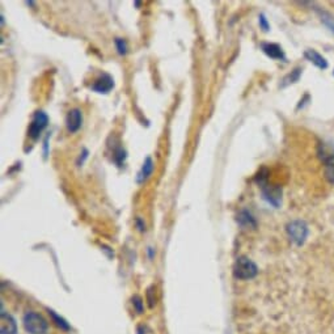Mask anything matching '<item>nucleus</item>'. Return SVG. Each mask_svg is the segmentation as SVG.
I'll return each instance as SVG.
<instances>
[{"label":"nucleus","instance_id":"2","mask_svg":"<svg viewBox=\"0 0 334 334\" xmlns=\"http://www.w3.org/2000/svg\"><path fill=\"white\" fill-rule=\"evenodd\" d=\"M287 235H289L290 240L296 244L298 247H302L308 239L310 235V228L304 220H293L290 222L286 227Z\"/></svg>","mask_w":334,"mask_h":334},{"label":"nucleus","instance_id":"12","mask_svg":"<svg viewBox=\"0 0 334 334\" xmlns=\"http://www.w3.org/2000/svg\"><path fill=\"white\" fill-rule=\"evenodd\" d=\"M237 223L243 228H256L257 227V222L254 219V216L248 210H241L240 213H239V215H237Z\"/></svg>","mask_w":334,"mask_h":334},{"label":"nucleus","instance_id":"15","mask_svg":"<svg viewBox=\"0 0 334 334\" xmlns=\"http://www.w3.org/2000/svg\"><path fill=\"white\" fill-rule=\"evenodd\" d=\"M319 13H320L321 16V21L327 25L328 28L331 29V31H333L334 33V18L332 17L328 12H325V10H319Z\"/></svg>","mask_w":334,"mask_h":334},{"label":"nucleus","instance_id":"24","mask_svg":"<svg viewBox=\"0 0 334 334\" xmlns=\"http://www.w3.org/2000/svg\"><path fill=\"white\" fill-rule=\"evenodd\" d=\"M333 75H334V71H333Z\"/></svg>","mask_w":334,"mask_h":334},{"label":"nucleus","instance_id":"19","mask_svg":"<svg viewBox=\"0 0 334 334\" xmlns=\"http://www.w3.org/2000/svg\"><path fill=\"white\" fill-rule=\"evenodd\" d=\"M325 177H327L328 181L334 184V163L327 165V168H325Z\"/></svg>","mask_w":334,"mask_h":334},{"label":"nucleus","instance_id":"22","mask_svg":"<svg viewBox=\"0 0 334 334\" xmlns=\"http://www.w3.org/2000/svg\"><path fill=\"white\" fill-rule=\"evenodd\" d=\"M135 224L136 227H138V230L140 231V232H143V231H146V224H144V222H143L140 218H136L135 219Z\"/></svg>","mask_w":334,"mask_h":334},{"label":"nucleus","instance_id":"17","mask_svg":"<svg viewBox=\"0 0 334 334\" xmlns=\"http://www.w3.org/2000/svg\"><path fill=\"white\" fill-rule=\"evenodd\" d=\"M49 314H50V316L52 317V320L55 321V324L58 325V327L62 328V329H64V331H68V329H70V327H68V324H67L66 321L63 320V319H60L58 315L54 314V311H49Z\"/></svg>","mask_w":334,"mask_h":334},{"label":"nucleus","instance_id":"16","mask_svg":"<svg viewBox=\"0 0 334 334\" xmlns=\"http://www.w3.org/2000/svg\"><path fill=\"white\" fill-rule=\"evenodd\" d=\"M115 47H117V51H118L119 55H125L127 52V43L123 38H115L114 39Z\"/></svg>","mask_w":334,"mask_h":334},{"label":"nucleus","instance_id":"14","mask_svg":"<svg viewBox=\"0 0 334 334\" xmlns=\"http://www.w3.org/2000/svg\"><path fill=\"white\" fill-rule=\"evenodd\" d=\"M302 71H303V70H302V68H300V67H298V68H295V70H294L293 72L289 73V75H287V76H286L285 79H283V80H282V84H281V87L285 88V87H287V85H289V84L296 83V81L299 80L300 75H302Z\"/></svg>","mask_w":334,"mask_h":334},{"label":"nucleus","instance_id":"1","mask_svg":"<svg viewBox=\"0 0 334 334\" xmlns=\"http://www.w3.org/2000/svg\"><path fill=\"white\" fill-rule=\"evenodd\" d=\"M257 274V265L248 257L241 256V257H239L235 261V265H233V275H235V278L248 281V279H253Z\"/></svg>","mask_w":334,"mask_h":334},{"label":"nucleus","instance_id":"8","mask_svg":"<svg viewBox=\"0 0 334 334\" xmlns=\"http://www.w3.org/2000/svg\"><path fill=\"white\" fill-rule=\"evenodd\" d=\"M67 123V129L70 132H76L77 130L81 127V123H83V115H81V111L79 109H72V110L68 111L66 118Z\"/></svg>","mask_w":334,"mask_h":334},{"label":"nucleus","instance_id":"6","mask_svg":"<svg viewBox=\"0 0 334 334\" xmlns=\"http://www.w3.org/2000/svg\"><path fill=\"white\" fill-rule=\"evenodd\" d=\"M114 87V80L109 73H102L101 76L96 79V81L92 85V91L97 93H108L111 91V88Z\"/></svg>","mask_w":334,"mask_h":334},{"label":"nucleus","instance_id":"21","mask_svg":"<svg viewBox=\"0 0 334 334\" xmlns=\"http://www.w3.org/2000/svg\"><path fill=\"white\" fill-rule=\"evenodd\" d=\"M132 304L135 307V310L138 311V314H142L143 312V303L142 299H140L139 296H135V298H132Z\"/></svg>","mask_w":334,"mask_h":334},{"label":"nucleus","instance_id":"4","mask_svg":"<svg viewBox=\"0 0 334 334\" xmlns=\"http://www.w3.org/2000/svg\"><path fill=\"white\" fill-rule=\"evenodd\" d=\"M47 123H49V117L45 111H37L33 117L30 126H29V136L31 139H37L39 134L46 129Z\"/></svg>","mask_w":334,"mask_h":334},{"label":"nucleus","instance_id":"20","mask_svg":"<svg viewBox=\"0 0 334 334\" xmlns=\"http://www.w3.org/2000/svg\"><path fill=\"white\" fill-rule=\"evenodd\" d=\"M258 22H260V26L264 31H269L270 30V25L268 22V18L265 17V14H260L258 16Z\"/></svg>","mask_w":334,"mask_h":334},{"label":"nucleus","instance_id":"18","mask_svg":"<svg viewBox=\"0 0 334 334\" xmlns=\"http://www.w3.org/2000/svg\"><path fill=\"white\" fill-rule=\"evenodd\" d=\"M125 159H126V152H125V150H123V148H118V150L115 151V152H114V161L118 164L119 167H121L122 164H123Z\"/></svg>","mask_w":334,"mask_h":334},{"label":"nucleus","instance_id":"5","mask_svg":"<svg viewBox=\"0 0 334 334\" xmlns=\"http://www.w3.org/2000/svg\"><path fill=\"white\" fill-rule=\"evenodd\" d=\"M261 192L265 201L275 209H278L282 203V189L278 188V186H269L268 184H265L261 186Z\"/></svg>","mask_w":334,"mask_h":334},{"label":"nucleus","instance_id":"9","mask_svg":"<svg viewBox=\"0 0 334 334\" xmlns=\"http://www.w3.org/2000/svg\"><path fill=\"white\" fill-rule=\"evenodd\" d=\"M0 332H1V334L17 333V325H16V321L13 320V317L10 316V315L1 312V317H0Z\"/></svg>","mask_w":334,"mask_h":334},{"label":"nucleus","instance_id":"3","mask_svg":"<svg viewBox=\"0 0 334 334\" xmlns=\"http://www.w3.org/2000/svg\"><path fill=\"white\" fill-rule=\"evenodd\" d=\"M24 327L30 334H45L47 331V323L41 315L28 312L24 316Z\"/></svg>","mask_w":334,"mask_h":334},{"label":"nucleus","instance_id":"23","mask_svg":"<svg viewBox=\"0 0 334 334\" xmlns=\"http://www.w3.org/2000/svg\"><path fill=\"white\" fill-rule=\"evenodd\" d=\"M88 157V151L84 150L83 153H80V157H79V160H77V165H80V163L83 164L84 160Z\"/></svg>","mask_w":334,"mask_h":334},{"label":"nucleus","instance_id":"7","mask_svg":"<svg viewBox=\"0 0 334 334\" xmlns=\"http://www.w3.org/2000/svg\"><path fill=\"white\" fill-rule=\"evenodd\" d=\"M262 51L269 56V58H272V59H277V60H285L286 55L285 51L278 43H270V42H264L261 45Z\"/></svg>","mask_w":334,"mask_h":334},{"label":"nucleus","instance_id":"10","mask_svg":"<svg viewBox=\"0 0 334 334\" xmlns=\"http://www.w3.org/2000/svg\"><path fill=\"white\" fill-rule=\"evenodd\" d=\"M304 56H306L307 59L310 60L311 63H314L315 66L319 67L320 70H327L328 66H329V63H328V60L325 59L324 56L314 49L306 50V51H304Z\"/></svg>","mask_w":334,"mask_h":334},{"label":"nucleus","instance_id":"11","mask_svg":"<svg viewBox=\"0 0 334 334\" xmlns=\"http://www.w3.org/2000/svg\"><path fill=\"white\" fill-rule=\"evenodd\" d=\"M317 155H319L321 160L324 161L325 165L334 163V147L329 144V143H320L319 150H317Z\"/></svg>","mask_w":334,"mask_h":334},{"label":"nucleus","instance_id":"13","mask_svg":"<svg viewBox=\"0 0 334 334\" xmlns=\"http://www.w3.org/2000/svg\"><path fill=\"white\" fill-rule=\"evenodd\" d=\"M152 171H153V161H152V159L148 156V157H146V160H144V163H143V165H142V169H140L139 173H138L136 182L142 184V182L146 181L147 178L150 177L151 174H152Z\"/></svg>","mask_w":334,"mask_h":334}]
</instances>
